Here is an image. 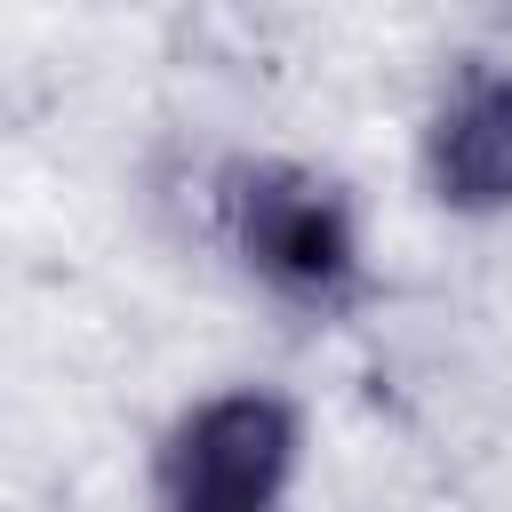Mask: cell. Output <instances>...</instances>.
Masks as SVG:
<instances>
[{"label":"cell","instance_id":"3957f363","mask_svg":"<svg viewBox=\"0 0 512 512\" xmlns=\"http://www.w3.org/2000/svg\"><path fill=\"white\" fill-rule=\"evenodd\" d=\"M232 224H240V248L256 272H272L280 288H336L352 264H360V232H352V200L312 176V168H248L240 192H232Z\"/></svg>","mask_w":512,"mask_h":512},{"label":"cell","instance_id":"6da1fadb","mask_svg":"<svg viewBox=\"0 0 512 512\" xmlns=\"http://www.w3.org/2000/svg\"><path fill=\"white\" fill-rule=\"evenodd\" d=\"M312 424L280 384H208L152 440L160 512H288Z\"/></svg>","mask_w":512,"mask_h":512},{"label":"cell","instance_id":"7a4b0ae2","mask_svg":"<svg viewBox=\"0 0 512 512\" xmlns=\"http://www.w3.org/2000/svg\"><path fill=\"white\" fill-rule=\"evenodd\" d=\"M416 168L432 208L472 224L512 216V64L504 56H464L440 72L416 128Z\"/></svg>","mask_w":512,"mask_h":512}]
</instances>
